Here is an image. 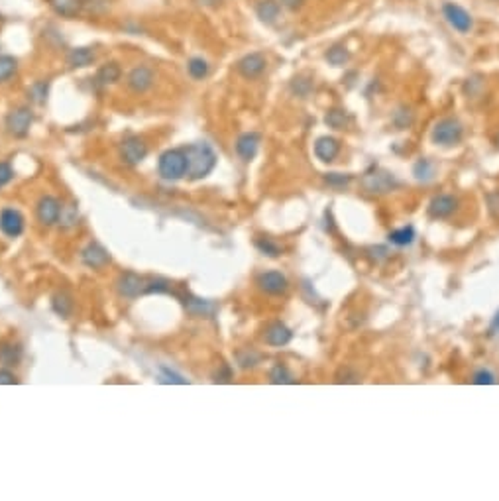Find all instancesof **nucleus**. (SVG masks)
<instances>
[{
    "label": "nucleus",
    "mask_w": 499,
    "mask_h": 501,
    "mask_svg": "<svg viewBox=\"0 0 499 501\" xmlns=\"http://www.w3.org/2000/svg\"><path fill=\"white\" fill-rule=\"evenodd\" d=\"M183 151H185V158H187V175L191 179L207 177L216 165V153L207 142L191 144Z\"/></svg>",
    "instance_id": "obj_1"
},
{
    "label": "nucleus",
    "mask_w": 499,
    "mask_h": 501,
    "mask_svg": "<svg viewBox=\"0 0 499 501\" xmlns=\"http://www.w3.org/2000/svg\"><path fill=\"white\" fill-rule=\"evenodd\" d=\"M160 175L167 181H177L187 175V158L183 150H167L160 156L157 161Z\"/></svg>",
    "instance_id": "obj_2"
},
{
    "label": "nucleus",
    "mask_w": 499,
    "mask_h": 501,
    "mask_svg": "<svg viewBox=\"0 0 499 501\" xmlns=\"http://www.w3.org/2000/svg\"><path fill=\"white\" fill-rule=\"evenodd\" d=\"M462 134H464V128L462 124L456 120V118H442L441 122L436 124L432 128V142L436 146H456V144L462 140Z\"/></svg>",
    "instance_id": "obj_3"
},
{
    "label": "nucleus",
    "mask_w": 499,
    "mask_h": 501,
    "mask_svg": "<svg viewBox=\"0 0 499 501\" xmlns=\"http://www.w3.org/2000/svg\"><path fill=\"white\" fill-rule=\"evenodd\" d=\"M362 185L368 193H374V195H384L394 191L395 187H399V181L395 179V175L387 173V171H374V173H368L362 179Z\"/></svg>",
    "instance_id": "obj_4"
},
{
    "label": "nucleus",
    "mask_w": 499,
    "mask_h": 501,
    "mask_svg": "<svg viewBox=\"0 0 499 501\" xmlns=\"http://www.w3.org/2000/svg\"><path fill=\"white\" fill-rule=\"evenodd\" d=\"M34 122V114L30 110L28 106H20L16 110L6 116V128L12 136L16 138H24L30 132V126Z\"/></svg>",
    "instance_id": "obj_5"
},
{
    "label": "nucleus",
    "mask_w": 499,
    "mask_h": 501,
    "mask_svg": "<svg viewBox=\"0 0 499 501\" xmlns=\"http://www.w3.org/2000/svg\"><path fill=\"white\" fill-rule=\"evenodd\" d=\"M266 67H268V59H266V56L264 53H259V51H254V53H248V56H244L236 63V69H238V73H240L244 79H258L264 71H266Z\"/></svg>",
    "instance_id": "obj_6"
},
{
    "label": "nucleus",
    "mask_w": 499,
    "mask_h": 501,
    "mask_svg": "<svg viewBox=\"0 0 499 501\" xmlns=\"http://www.w3.org/2000/svg\"><path fill=\"white\" fill-rule=\"evenodd\" d=\"M442 12H444V18L448 20V24H451L456 32L468 34L472 30V24H474V22H472V16L466 10L462 8V6H458V4L446 2V4L442 6Z\"/></svg>",
    "instance_id": "obj_7"
},
{
    "label": "nucleus",
    "mask_w": 499,
    "mask_h": 501,
    "mask_svg": "<svg viewBox=\"0 0 499 501\" xmlns=\"http://www.w3.org/2000/svg\"><path fill=\"white\" fill-rule=\"evenodd\" d=\"M116 287H118V293L122 295V297L136 299L138 295L144 293L145 281L144 277H140V275L134 274V272H124V274L118 277Z\"/></svg>",
    "instance_id": "obj_8"
},
{
    "label": "nucleus",
    "mask_w": 499,
    "mask_h": 501,
    "mask_svg": "<svg viewBox=\"0 0 499 501\" xmlns=\"http://www.w3.org/2000/svg\"><path fill=\"white\" fill-rule=\"evenodd\" d=\"M148 156V146L142 138L138 136H128L124 142H122V160L128 165H138L140 161L145 160Z\"/></svg>",
    "instance_id": "obj_9"
},
{
    "label": "nucleus",
    "mask_w": 499,
    "mask_h": 501,
    "mask_svg": "<svg viewBox=\"0 0 499 501\" xmlns=\"http://www.w3.org/2000/svg\"><path fill=\"white\" fill-rule=\"evenodd\" d=\"M36 213H38V220L41 224L53 227L56 222H59V218H61V205H59V201L56 199V197L46 195V197L39 199Z\"/></svg>",
    "instance_id": "obj_10"
},
{
    "label": "nucleus",
    "mask_w": 499,
    "mask_h": 501,
    "mask_svg": "<svg viewBox=\"0 0 499 501\" xmlns=\"http://www.w3.org/2000/svg\"><path fill=\"white\" fill-rule=\"evenodd\" d=\"M0 230L8 238H18L24 232V217L16 208H4L0 213Z\"/></svg>",
    "instance_id": "obj_11"
},
{
    "label": "nucleus",
    "mask_w": 499,
    "mask_h": 501,
    "mask_svg": "<svg viewBox=\"0 0 499 501\" xmlns=\"http://www.w3.org/2000/svg\"><path fill=\"white\" fill-rule=\"evenodd\" d=\"M258 285L261 291L268 295H283L289 289L287 277L279 272H266L258 277Z\"/></svg>",
    "instance_id": "obj_12"
},
{
    "label": "nucleus",
    "mask_w": 499,
    "mask_h": 501,
    "mask_svg": "<svg viewBox=\"0 0 499 501\" xmlns=\"http://www.w3.org/2000/svg\"><path fill=\"white\" fill-rule=\"evenodd\" d=\"M126 83H128V87H130L134 93H145L150 87L154 85V71L145 65L134 67V69L128 73Z\"/></svg>",
    "instance_id": "obj_13"
},
{
    "label": "nucleus",
    "mask_w": 499,
    "mask_h": 501,
    "mask_svg": "<svg viewBox=\"0 0 499 501\" xmlns=\"http://www.w3.org/2000/svg\"><path fill=\"white\" fill-rule=\"evenodd\" d=\"M81 262H83L85 265H89V267H93V269H101V267H105V265L110 264V254H108L101 244L91 242L89 246L83 248V252H81Z\"/></svg>",
    "instance_id": "obj_14"
},
{
    "label": "nucleus",
    "mask_w": 499,
    "mask_h": 501,
    "mask_svg": "<svg viewBox=\"0 0 499 501\" xmlns=\"http://www.w3.org/2000/svg\"><path fill=\"white\" fill-rule=\"evenodd\" d=\"M259 144H261V136L258 132L242 134L240 138L236 140V153L244 161H252L256 158V153H258Z\"/></svg>",
    "instance_id": "obj_15"
},
{
    "label": "nucleus",
    "mask_w": 499,
    "mask_h": 501,
    "mask_svg": "<svg viewBox=\"0 0 499 501\" xmlns=\"http://www.w3.org/2000/svg\"><path fill=\"white\" fill-rule=\"evenodd\" d=\"M293 338V332L289 326H285L283 322H271L268 329H266V334H264V341L269 346H285L289 344Z\"/></svg>",
    "instance_id": "obj_16"
},
{
    "label": "nucleus",
    "mask_w": 499,
    "mask_h": 501,
    "mask_svg": "<svg viewBox=\"0 0 499 501\" xmlns=\"http://www.w3.org/2000/svg\"><path fill=\"white\" fill-rule=\"evenodd\" d=\"M458 208V199L452 195H439L429 205V215L432 218H448Z\"/></svg>",
    "instance_id": "obj_17"
},
{
    "label": "nucleus",
    "mask_w": 499,
    "mask_h": 501,
    "mask_svg": "<svg viewBox=\"0 0 499 501\" xmlns=\"http://www.w3.org/2000/svg\"><path fill=\"white\" fill-rule=\"evenodd\" d=\"M338 153H340V142H338L336 138L323 136V138H318L317 144H315V156H317L320 161H325V163L335 161Z\"/></svg>",
    "instance_id": "obj_18"
},
{
    "label": "nucleus",
    "mask_w": 499,
    "mask_h": 501,
    "mask_svg": "<svg viewBox=\"0 0 499 501\" xmlns=\"http://www.w3.org/2000/svg\"><path fill=\"white\" fill-rule=\"evenodd\" d=\"M49 6L61 18H75L85 10V0H49Z\"/></svg>",
    "instance_id": "obj_19"
},
{
    "label": "nucleus",
    "mask_w": 499,
    "mask_h": 501,
    "mask_svg": "<svg viewBox=\"0 0 499 501\" xmlns=\"http://www.w3.org/2000/svg\"><path fill=\"white\" fill-rule=\"evenodd\" d=\"M185 309L191 312L193 317H205L209 319L216 312V307L211 301H205V299H197V297H187L185 299Z\"/></svg>",
    "instance_id": "obj_20"
},
{
    "label": "nucleus",
    "mask_w": 499,
    "mask_h": 501,
    "mask_svg": "<svg viewBox=\"0 0 499 501\" xmlns=\"http://www.w3.org/2000/svg\"><path fill=\"white\" fill-rule=\"evenodd\" d=\"M96 59L95 51L91 48H75L69 51L67 56V63L75 69H81V67H89L93 65V61Z\"/></svg>",
    "instance_id": "obj_21"
},
{
    "label": "nucleus",
    "mask_w": 499,
    "mask_h": 501,
    "mask_svg": "<svg viewBox=\"0 0 499 501\" xmlns=\"http://www.w3.org/2000/svg\"><path fill=\"white\" fill-rule=\"evenodd\" d=\"M279 12H281V6L276 0H259L258 6H256L258 18L266 24H273L279 18Z\"/></svg>",
    "instance_id": "obj_22"
},
{
    "label": "nucleus",
    "mask_w": 499,
    "mask_h": 501,
    "mask_svg": "<svg viewBox=\"0 0 499 501\" xmlns=\"http://www.w3.org/2000/svg\"><path fill=\"white\" fill-rule=\"evenodd\" d=\"M22 358V348L14 342H0V364L2 366H16Z\"/></svg>",
    "instance_id": "obj_23"
},
{
    "label": "nucleus",
    "mask_w": 499,
    "mask_h": 501,
    "mask_svg": "<svg viewBox=\"0 0 499 501\" xmlns=\"http://www.w3.org/2000/svg\"><path fill=\"white\" fill-rule=\"evenodd\" d=\"M120 75H122V69L118 63L112 61V63H106L98 69L96 81H98V85H115L116 81L120 79Z\"/></svg>",
    "instance_id": "obj_24"
},
{
    "label": "nucleus",
    "mask_w": 499,
    "mask_h": 501,
    "mask_svg": "<svg viewBox=\"0 0 499 501\" xmlns=\"http://www.w3.org/2000/svg\"><path fill=\"white\" fill-rule=\"evenodd\" d=\"M51 307H53V311L58 312L59 317L67 319L69 315L73 312V299H71V295L67 291H59V293L53 295Z\"/></svg>",
    "instance_id": "obj_25"
},
{
    "label": "nucleus",
    "mask_w": 499,
    "mask_h": 501,
    "mask_svg": "<svg viewBox=\"0 0 499 501\" xmlns=\"http://www.w3.org/2000/svg\"><path fill=\"white\" fill-rule=\"evenodd\" d=\"M209 69H211V67L207 63V59H202V57H193V59H189V63H187L189 75H191L193 79H197V81H201V79L209 75Z\"/></svg>",
    "instance_id": "obj_26"
},
{
    "label": "nucleus",
    "mask_w": 499,
    "mask_h": 501,
    "mask_svg": "<svg viewBox=\"0 0 499 501\" xmlns=\"http://www.w3.org/2000/svg\"><path fill=\"white\" fill-rule=\"evenodd\" d=\"M413 240H415L413 227L399 228V230H394V232L389 234V242L395 244V246H409V244H413Z\"/></svg>",
    "instance_id": "obj_27"
},
{
    "label": "nucleus",
    "mask_w": 499,
    "mask_h": 501,
    "mask_svg": "<svg viewBox=\"0 0 499 501\" xmlns=\"http://www.w3.org/2000/svg\"><path fill=\"white\" fill-rule=\"evenodd\" d=\"M18 61L12 56H0V83H6L8 79L16 75Z\"/></svg>",
    "instance_id": "obj_28"
},
{
    "label": "nucleus",
    "mask_w": 499,
    "mask_h": 501,
    "mask_svg": "<svg viewBox=\"0 0 499 501\" xmlns=\"http://www.w3.org/2000/svg\"><path fill=\"white\" fill-rule=\"evenodd\" d=\"M269 381L271 383H295V378H293V374L289 372L283 364H278V366H273V369L269 372Z\"/></svg>",
    "instance_id": "obj_29"
},
{
    "label": "nucleus",
    "mask_w": 499,
    "mask_h": 501,
    "mask_svg": "<svg viewBox=\"0 0 499 501\" xmlns=\"http://www.w3.org/2000/svg\"><path fill=\"white\" fill-rule=\"evenodd\" d=\"M325 57H327V61L330 65L340 67L344 65L346 61L350 59V53H348V49H346L344 46H332V48L328 49Z\"/></svg>",
    "instance_id": "obj_30"
},
{
    "label": "nucleus",
    "mask_w": 499,
    "mask_h": 501,
    "mask_svg": "<svg viewBox=\"0 0 499 501\" xmlns=\"http://www.w3.org/2000/svg\"><path fill=\"white\" fill-rule=\"evenodd\" d=\"M325 122H327L330 128H335V130H342L346 124H348V114H346V110H340V108H332V110H328V114L325 116Z\"/></svg>",
    "instance_id": "obj_31"
},
{
    "label": "nucleus",
    "mask_w": 499,
    "mask_h": 501,
    "mask_svg": "<svg viewBox=\"0 0 499 501\" xmlns=\"http://www.w3.org/2000/svg\"><path fill=\"white\" fill-rule=\"evenodd\" d=\"M415 177L419 181H429L432 179V175H434V167H432L431 161L427 160H421L417 161V165H415Z\"/></svg>",
    "instance_id": "obj_32"
},
{
    "label": "nucleus",
    "mask_w": 499,
    "mask_h": 501,
    "mask_svg": "<svg viewBox=\"0 0 499 501\" xmlns=\"http://www.w3.org/2000/svg\"><path fill=\"white\" fill-rule=\"evenodd\" d=\"M256 246H258V250L261 252V254L269 255V258H278V255H281V248H279L276 242H271L269 238H261V240H258Z\"/></svg>",
    "instance_id": "obj_33"
},
{
    "label": "nucleus",
    "mask_w": 499,
    "mask_h": 501,
    "mask_svg": "<svg viewBox=\"0 0 499 501\" xmlns=\"http://www.w3.org/2000/svg\"><path fill=\"white\" fill-rule=\"evenodd\" d=\"M144 293H171V285L165 279H152L150 284H145Z\"/></svg>",
    "instance_id": "obj_34"
},
{
    "label": "nucleus",
    "mask_w": 499,
    "mask_h": 501,
    "mask_svg": "<svg viewBox=\"0 0 499 501\" xmlns=\"http://www.w3.org/2000/svg\"><path fill=\"white\" fill-rule=\"evenodd\" d=\"M160 372H162V376H160V381H162V383H179V386H185V383H189V381L183 378V376H179V374H175V372H171V369L162 368Z\"/></svg>",
    "instance_id": "obj_35"
},
{
    "label": "nucleus",
    "mask_w": 499,
    "mask_h": 501,
    "mask_svg": "<svg viewBox=\"0 0 499 501\" xmlns=\"http://www.w3.org/2000/svg\"><path fill=\"white\" fill-rule=\"evenodd\" d=\"M476 386H491V383H495V376L491 374L490 369H480V372H476L474 374V379H472Z\"/></svg>",
    "instance_id": "obj_36"
},
{
    "label": "nucleus",
    "mask_w": 499,
    "mask_h": 501,
    "mask_svg": "<svg viewBox=\"0 0 499 501\" xmlns=\"http://www.w3.org/2000/svg\"><path fill=\"white\" fill-rule=\"evenodd\" d=\"M32 96L36 103H46V96H48V83H36L32 87Z\"/></svg>",
    "instance_id": "obj_37"
},
{
    "label": "nucleus",
    "mask_w": 499,
    "mask_h": 501,
    "mask_svg": "<svg viewBox=\"0 0 499 501\" xmlns=\"http://www.w3.org/2000/svg\"><path fill=\"white\" fill-rule=\"evenodd\" d=\"M327 183L332 187H344L350 183V175H342V173H328Z\"/></svg>",
    "instance_id": "obj_38"
},
{
    "label": "nucleus",
    "mask_w": 499,
    "mask_h": 501,
    "mask_svg": "<svg viewBox=\"0 0 499 501\" xmlns=\"http://www.w3.org/2000/svg\"><path fill=\"white\" fill-rule=\"evenodd\" d=\"M106 6H108V0H85V10L93 12V14L105 12Z\"/></svg>",
    "instance_id": "obj_39"
},
{
    "label": "nucleus",
    "mask_w": 499,
    "mask_h": 501,
    "mask_svg": "<svg viewBox=\"0 0 499 501\" xmlns=\"http://www.w3.org/2000/svg\"><path fill=\"white\" fill-rule=\"evenodd\" d=\"M12 177H14V171H12V167H10V163L0 161V187L8 185L10 181H12Z\"/></svg>",
    "instance_id": "obj_40"
},
{
    "label": "nucleus",
    "mask_w": 499,
    "mask_h": 501,
    "mask_svg": "<svg viewBox=\"0 0 499 501\" xmlns=\"http://www.w3.org/2000/svg\"><path fill=\"white\" fill-rule=\"evenodd\" d=\"M18 383V378L10 369H0V386H14Z\"/></svg>",
    "instance_id": "obj_41"
},
{
    "label": "nucleus",
    "mask_w": 499,
    "mask_h": 501,
    "mask_svg": "<svg viewBox=\"0 0 499 501\" xmlns=\"http://www.w3.org/2000/svg\"><path fill=\"white\" fill-rule=\"evenodd\" d=\"M283 8L291 10V12H297L305 6V0H279Z\"/></svg>",
    "instance_id": "obj_42"
},
{
    "label": "nucleus",
    "mask_w": 499,
    "mask_h": 501,
    "mask_svg": "<svg viewBox=\"0 0 499 501\" xmlns=\"http://www.w3.org/2000/svg\"><path fill=\"white\" fill-rule=\"evenodd\" d=\"M490 210L491 215L495 218H499V193L495 195H490Z\"/></svg>",
    "instance_id": "obj_43"
},
{
    "label": "nucleus",
    "mask_w": 499,
    "mask_h": 501,
    "mask_svg": "<svg viewBox=\"0 0 499 501\" xmlns=\"http://www.w3.org/2000/svg\"><path fill=\"white\" fill-rule=\"evenodd\" d=\"M293 85H299L301 89L297 91V95H301V96H305L309 93V89H311V83L309 81H303V79H295V83Z\"/></svg>",
    "instance_id": "obj_44"
},
{
    "label": "nucleus",
    "mask_w": 499,
    "mask_h": 501,
    "mask_svg": "<svg viewBox=\"0 0 499 501\" xmlns=\"http://www.w3.org/2000/svg\"><path fill=\"white\" fill-rule=\"evenodd\" d=\"M490 336H499V311L490 324Z\"/></svg>",
    "instance_id": "obj_45"
},
{
    "label": "nucleus",
    "mask_w": 499,
    "mask_h": 501,
    "mask_svg": "<svg viewBox=\"0 0 499 501\" xmlns=\"http://www.w3.org/2000/svg\"><path fill=\"white\" fill-rule=\"evenodd\" d=\"M222 0H199V4H205V6H219Z\"/></svg>",
    "instance_id": "obj_46"
},
{
    "label": "nucleus",
    "mask_w": 499,
    "mask_h": 501,
    "mask_svg": "<svg viewBox=\"0 0 499 501\" xmlns=\"http://www.w3.org/2000/svg\"><path fill=\"white\" fill-rule=\"evenodd\" d=\"M498 142H499V140H498Z\"/></svg>",
    "instance_id": "obj_47"
}]
</instances>
